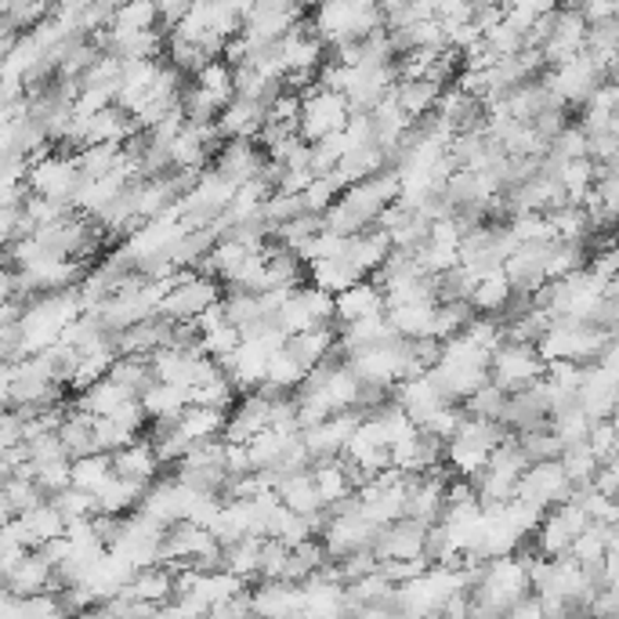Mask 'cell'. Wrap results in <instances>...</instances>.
Here are the masks:
<instances>
[{"instance_id":"db71d44e","label":"cell","mask_w":619,"mask_h":619,"mask_svg":"<svg viewBox=\"0 0 619 619\" xmlns=\"http://www.w3.org/2000/svg\"><path fill=\"white\" fill-rule=\"evenodd\" d=\"M224 471H229V478H246V475H254L251 449H246V446H232V442H224Z\"/></svg>"},{"instance_id":"603a6c76","label":"cell","mask_w":619,"mask_h":619,"mask_svg":"<svg viewBox=\"0 0 619 619\" xmlns=\"http://www.w3.org/2000/svg\"><path fill=\"white\" fill-rule=\"evenodd\" d=\"M15 522L22 529V536L29 539L33 550H40L44 544H51V539H62L65 529H70L65 525V518L54 511L51 500H44V503H37V508H29L26 514H19Z\"/></svg>"},{"instance_id":"4316f807","label":"cell","mask_w":619,"mask_h":619,"mask_svg":"<svg viewBox=\"0 0 619 619\" xmlns=\"http://www.w3.org/2000/svg\"><path fill=\"white\" fill-rule=\"evenodd\" d=\"M312 475H315V486H319V497L326 508H337V503L352 500L359 493L352 475H348L344 460H323V464L312 468Z\"/></svg>"},{"instance_id":"d4e9b609","label":"cell","mask_w":619,"mask_h":619,"mask_svg":"<svg viewBox=\"0 0 619 619\" xmlns=\"http://www.w3.org/2000/svg\"><path fill=\"white\" fill-rule=\"evenodd\" d=\"M182 435L189 438L193 446H204V442H221L224 432H229V413L224 410H214V406H189L182 413Z\"/></svg>"},{"instance_id":"7402d4cb","label":"cell","mask_w":619,"mask_h":619,"mask_svg":"<svg viewBox=\"0 0 619 619\" xmlns=\"http://www.w3.org/2000/svg\"><path fill=\"white\" fill-rule=\"evenodd\" d=\"M128 594H131V598L145 602V605H156V609H163V605H171L178 598V572L167 569V566L142 569L138 576L131 580Z\"/></svg>"},{"instance_id":"9c48e42d","label":"cell","mask_w":619,"mask_h":619,"mask_svg":"<svg viewBox=\"0 0 619 619\" xmlns=\"http://www.w3.org/2000/svg\"><path fill=\"white\" fill-rule=\"evenodd\" d=\"M305 11L298 4H283V0H262V4H246L243 19V37L254 44H279L294 33Z\"/></svg>"},{"instance_id":"8d00e7d4","label":"cell","mask_w":619,"mask_h":619,"mask_svg":"<svg viewBox=\"0 0 619 619\" xmlns=\"http://www.w3.org/2000/svg\"><path fill=\"white\" fill-rule=\"evenodd\" d=\"M511 298H514L511 279L503 276V272H493V276H486L475 287V294H471V305H475L478 315H493V319H497V315L511 305Z\"/></svg>"},{"instance_id":"1f68e13d","label":"cell","mask_w":619,"mask_h":619,"mask_svg":"<svg viewBox=\"0 0 619 619\" xmlns=\"http://www.w3.org/2000/svg\"><path fill=\"white\" fill-rule=\"evenodd\" d=\"M145 489L149 486H138V482H128V478H120V475H112L102 489H98V511L102 514H134L142 508V497H145Z\"/></svg>"},{"instance_id":"681fc988","label":"cell","mask_w":619,"mask_h":619,"mask_svg":"<svg viewBox=\"0 0 619 619\" xmlns=\"http://www.w3.org/2000/svg\"><path fill=\"white\" fill-rule=\"evenodd\" d=\"M70 449L62 446L59 435H44L37 442H29V464L33 468H51V464H70Z\"/></svg>"},{"instance_id":"e0dca14e","label":"cell","mask_w":619,"mask_h":619,"mask_svg":"<svg viewBox=\"0 0 619 619\" xmlns=\"http://www.w3.org/2000/svg\"><path fill=\"white\" fill-rule=\"evenodd\" d=\"M396 402L402 410H406V416L416 424V427H424L427 421H435L438 413H442L446 406H453L442 391L435 388V380L432 377H413V380H402V385L396 388Z\"/></svg>"},{"instance_id":"ee69618b","label":"cell","mask_w":619,"mask_h":619,"mask_svg":"<svg viewBox=\"0 0 619 619\" xmlns=\"http://www.w3.org/2000/svg\"><path fill=\"white\" fill-rule=\"evenodd\" d=\"M308 380V369L298 363V359H290V352L283 348L279 355H272V363H268V380L265 385L279 388L283 396H294V391Z\"/></svg>"},{"instance_id":"7bdbcfd3","label":"cell","mask_w":619,"mask_h":619,"mask_svg":"<svg viewBox=\"0 0 619 619\" xmlns=\"http://www.w3.org/2000/svg\"><path fill=\"white\" fill-rule=\"evenodd\" d=\"M518 446L525 449L529 464H550V460L566 457V442L555 435V427H544V432H529V435H514Z\"/></svg>"},{"instance_id":"11a10c76","label":"cell","mask_w":619,"mask_h":619,"mask_svg":"<svg viewBox=\"0 0 619 619\" xmlns=\"http://www.w3.org/2000/svg\"><path fill=\"white\" fill-rule=\"evenodd\" d=\"M594 486H598V493H605V497H619V457L609 460V464H602Z\"/></svg>"},{"instance_id":"4dcf8cb0","label":"cell","mask_w":619,"mask_h":619,"mask_svg":"<svg viewBox=\"0 0 619 619\" xmlns=\"http://www.w3.org/2000/svg\"><path fill=\"white\" fill-rule=\"evenodd\" d=\"M276 493H279V500H283L287 508L294 511V514H301V518H312V514L326 511V503L319 497V486H315L312 471H301V475L287 478Z\"/></svg>"},{"instance_id":"83f0119b","label":"cell","mask_w":619,"mask_h":619,"mask_svg":"<svg viewBox=\"0 0 619 619\" xmlns=\"http://www.w3.org/2000/svg\"><path fill=\"white\" fill-rule=\"evenodd\" d=\"M95 416H87L81 410H70L65 413V421L59 427V438L62 446L70 449L73 460H84V457H95L98 453V432H95Z\"/></svg>"},{"instance_id":"e575fe53","label":"cell","mask_w":619,"mask_h":619,"mask_svg":"<svg viewBox=\"0 0 619 619\" xmlns=\"http://www.w3.org/2000/svg\"><path fill=\"white\" fill-rule=\"evenodd\" d=\"M446 87H438L432 81H399L396 87V98H399V106L402 112L416 123V120H424V117H432V112L438 109V98H442Z\"/></svg>"},{"instance_id":"ba28073f","label":"cell","mask_w":619,"mask_h":619,"mask_svg":"<svg viewBox=\"0 0 619 619\" xmlns=\"http://www.w3.org/2000/svg\"><path fill=\"white\" fill-rule=\"evenodd\" d=\"M569 497H572V478L566 475L561 460L533 464L522 478H518V493H514V500L533 503V508H539L544 514L561 508V503H569Z\"/></svg>"},{"instance_id":"f6af8a7d","label":"cell","mask_w":619,"mask_h":619,"mask_svg":"<svg viewBox=\"0 0 619 619\" xmlns=\"http://www.w3.org/2000/svg\"><path fill=\"white\" fill-rule=\"evenodd\" d=\"M508 402H511V396H503V391L493 385L482 388V391H475V396H471L468 402H464V410H468V416H478V421H503V410H508Z\"/></svg>"},{"instance_id":"f907efd6","label":"cell","mask_w":619,"mask_h":619,"mask_svg":"<svg viewBox=\"0 0 619 619\" xmlns=\"http://www.w3.org/2000/svg\"><path fill=\"white\" fill-rule=\"evenodd\" d=\"M301 214H305V204H301V196H290V193H272L268 196V204L262 207V218L272 224V229L301 218Z\"/></svg>"},{"instance_id":"ab89813d","label":"cell","mask_w":619,"mask_h":619,"mask_svg":"<svg viewBox=\"0 0 619 619\" xmlns=\"http://www.w3.org/2000/svg\"><path fill=\"white\" fill-rule=\"evenodd\" d=\"M51 503H54V511L65 518V525H73V522H95V518L102 514V511H98V497H95V493H84V489H76V486L54 493Z\"/></svg>"},{"instance_id":"8992f818","label":"cell","mask_w":619,"mask_h":619,"mask_svg":"<svg viewBox=\"0 0 619 619\" xmlns=\"http://www.w3.org/2000/svg\"><path fill=\"white\" fill-rule=\"evenodd\" d=\"M547 374V363L533 344H503L493 355L489 380L497 385L503 396H522V391L536 388Z\"/></svg>"},{"instance_id":"f35d334b","label":"cell","mask_w":619,"mask_h":619,"mask_svg":"<svg viewBox=\"0 0 619 619\" xmlns=\"http://www.w3.org/2000/svg\"><path fill=\"white\" fill-rule=\"evenodd\" d=\"M112 33H149L160 29V4L153 0H138V4H120L117 19H112Z\"/></svg>"},{"instance_id":"2e32d148","label":"cell","mask_w":619,"mask_h":619,"mask_svg":"<svg viewBox=\"0 0 619 619\" xmlns=\"http://www.w3.org/2000/svg\"><path fill=\"white\" fill-rule=\"evenodd\" d=\"M427 377L435 380V388L442 391V396L449 402H457V406H464V402L475 396V391H482L489 385V369L482 366H464V363H449V359H442L435 369H427Z\"/></svg>"},{"instance_id":"bcb514c9","label":"cell","mask_w":619,"mask_h":619,"mask_svg":"<svg viewBox=\"0 0 619 619\" xmlns=\"http://www.w3.org/2000/svg\"><path fill=\"white\" fill-rule=\"evenodd\" d=\"M33 555V547H29V539L22 536V529L19 522L11 518V522H4V536H0V569L11 572L19 566V561H26Z\"/></svg>"},{"instance_id":"816d5d0a","label":"cell","mask_w":619,"mask_h":619,"mask_svg":"<svg viewBox=\"0 0 619 619\" xmlns=\"http://www.w3.org/2000/svg\"><path fill=\"white\" fill-rule=\"evenodd\" d=\"M337 199H341V189L333 185V178H315V182L308 185V193L301 196V204H305V214L323 218V214L330 210Z\"/></svg>"},{"instance_id":"cb8c5ba5","label":"cell","mask_w":619,"mask_h":619,"mask_svg":"<svg viewBox=\"0 0 619 619\" xmlns=\"http://www.w3.org/2000/svg\"><path fill=\"white\" fill-rule=\"evenodd\" d=\"M363 272L355 268V262L348 257V251L341 257H330V262H315L308 265V283L326 290V294H344V290H352L355 283H363Z\"/></svg>"},{"instance_id":"6f0895ef","label":"cell","mask_w":619,"mask_h":619,"mask_svg":"<svg viewBox=\"0 0 619 619\" xmlns=\"http://www.w3.org/2000/svg\"><path fill=\"white\" fill-rule=\"evenodd\" d=\"M616 457H619V427H616Z\"/></svg>"},{"instance_id":"30bf717a","label":"cell","mask_w":619,"mask_h":619,"mask_svg":"<svg viewBox=\"0 0 619 619\" xmlns=\"http://www.w3.org/2000/svg\"><path fill=\"white\" fill-rule=\"evenodd\" d=\"M81 182H84V174H81V167H76V156H70V153H51L29 167L33 196H44V199H70L73 204Z\"/></svg>"},{"instance_id":"44dd1931","label":"cell","mask_w":619,"mask_h":619,"mask_svg":"<svg viewBox=\"0 0 619 619\" xmlns=\"http://www.w3.org/2000/svg\"><path fill=\"white\" fill-rule=\"evenodd\" d=\"M112 468H117L120 478L128 482H138V486H153L156 478H160V457H156V449L149 438H142V442H134L128 449H120L117 457H112Z\"/></svg>"},{"instance_id":"ac0fdd59","label":"cell","mask_w":619,"mask_h":619,"mask_svg":"<svg viewBox=\"0 0 619 619\" xmlns=\"http://www.w3.org/2000/svg\"><path fill=\"white\" fill-rule=\"evenodd\" d=\"M380 315H388V298L374 279H363V283H355L352 290L337 294V326L380 319Z\"/></svg>"},{"instance_id":"7a4b0ae2","label":"cell","mask_w":619,"mask_h":619,"mask_svg":"<svg viewBox=\"0 0 619 619\" xmlns=\"http://www.w3.org/2000/svg\"><path fill=\"white\" fill-rule=\"evenodd\" d=\"M315 37L330 48H344V44H363L374 33L385 29V11L374 4H359V0H337V4H323L312 11Z\"/></svg>"},{"instance_id":"5b68a950","label":"cell","mask_w":619,"mask_h":619,"mask_svg":"<svg viewBox=\"0 0 619 619\" xmlns=\"http://www.w3.org/2000/svg\"><path fill=\"white\" fill-rule=\"evenodd\" d=\"M544 84L550 87V95H555L561 106L572 109V112H580L583 106L591 102L594 92H598L602 84H609V76L602 73V65L594 62L587 51H583L580 59L547 70L544 73Z\"/></svg>"},{"instance_id":"52a82bcc","label":"cell","mask_w":619,"mask_h":619,"mask_svg":"<svg viewBox=\"0 0 619 619\" xmlns=\"http://www.w3.org/2000/svg\"><path fill=\"white\" fill-rule=\"evenodd\" d=\"M276 323L294 337V333H308L319 330V326H337V298L326 294V290L305 283L301 290L290 294V301L279 308Z\"/></svg>"},{"instance_id":"d590c367","label":"cell","mask_w":619,"mask_h":619,"mask_svg":"<svg viewBox=\"0 0 619 619\" xmlns=\"http://www.w3.org/2000/svg\"><path fill=\"white\" fill-rule=\"evenodd\" d=\"M298 438H301V435H283V432H276V427H268V432L257 435L254 442L246 446V449H251L254 475H257V471H272L279 460H283L290 449L298 446Z\"/></svg>"},{"instance_id":"277c9868","label":"cell","mask_w":619,"mask_h":619,"mask_svg":"<svg viewBox=\"0 0 619 619\" xmlns=\"http://www.w3.org/2000/svg\"><path fill=\"white\" fill-rule=\"evenodd\" d=\"M221 298H224V290L218 279H207V276H199L196 268H189V272L174 276V287H171V294L163 298L160 315L167 323H196L199 315L218 305Z\"/></svg>"},{"instance_id":"9a60e30c","label":"cell","mask_w":619,"mask_h":619,"mask_svg":"<svg viewBox=\"0 0 619 619\" xmlns=\"http://www.w3.org/2000/svg\"><path fill=\"white\" fill-rule=\"evenodd\" d=\"M580 406L594 424L616 421V413H619V380L609 374V369L587 366V374H583V388H580Z\"/></svg>"},{"instance_id":"7c38bea8","label":"cell","mask_w":619,"mask_h":619,"mask_svg":"<svg viewBox=\"0 0 619 619\" xmlns=\"http://www.w3.org/2000/svg\"><path fill=\"white\" fill-rule=\"evenodd\" d=\"M272 399H265L262 391L254 396H243L235 402V410L229 413V432H224V442L232 446H251L257 435L272 427Z\"/></svg>"},{"instance_id":"6da1fadb","label":"cell","mask_w":619,"mask_h":619,"mask_svg":"<svg viewBox=\"0 0 619 619\" xmlns=\"http://www.w3.org/2000/svg\"><path fill=\"white\" fill-rule=\"evenodd\" d=\"M84 315V298L81 287L76 290H62V294H44L33 305L22 312V344H26V355H40L54 348L65 337V330Z\"/></svg>"},{"instance_id":"f546056e","label":"cell","mask_w":619,"mask_h":619,"mask_svg":"<svg viewBox=\"0 0 619 619\" xmlns=\"http://www.w3.org/2000/svg\"><path fill=\"white\" fill-rule=\"evenodd\" d=\"M109 380L112 385H120L128 396L134 399H145L156 385V374L149 366V359H138V355H120L117 363L109 369Z\"/></svg>"},{"instance_id":"ffe728a7","label":"cell","mask_w":619,"mask_h":619,"mask_svg":"<svg viewBox=\"0 0 619 619\" xmlns=\"http://www.w3.org/2000/svg\"><path fill=\"white\" fill-rule=\"evenodd\" d=\"M337 344H341V330H337V326H319V330L290 337L287 352H290V359H298V363L312 374L315 366H323L326 359L337 352Z\"/></svg>"},{"instance_id":"d6a6232c","label":"cell","mask_w":619,"mask_h":619,"mask_svg":"<svg viewBox=\"0 0 619 619\" xmlns=\"http://www.w3.org/2000/svg\"><path fill=\"white\" fill-rule=\"evenodd\" d=\"M145 413H149V424L156 421H167V424H178L182 421V413L193 406V399H189L185 388H174V385H153L149 396L142 399Z\"/></svg>"},{"instance_id":"5bb4252c","label":"cell","mask_w":619,"mask_h":619,"mask_svg":"<svg viewBox=\"0 0 619 619\" xmlns=\"http://www.w3.org/2000/svg\"><path fill=\"white\" fill-rule=\"evenodd\" d=\"M265 163H268V153L257 142H224L218 160H214V171L229 178L232 185H246L265 174Z\"/></svg>"},{"instance_id":"60d3db41","label":"cell","mask_w":619,"mask_h":619,"mask_svg":"<svg viewBox=\"0 0 619 619\" xmlns=\"http://www.w3.org/2000/svg\"><path fill=\"white\" fill-rule=\"evenodd\" d=\"M117 475L112 468V457L109 453H95V457H84V460H73V486L84 489V493H95L106 486V482Z\"/></svg>"},{"instance_id":"7dc6e473","label":"cell","mask_w":619,"mask_h":619,"mask_svg":"<svg viewBox=\"0 0 619 619\" xmlns=\"http://www.w3.org/2000/svg\"><path fill=\"white\" fill-rule=\"evenodd\" d=\"M243 344V333L235 330V326H221V330H210L204 333V355L214 359V363H229V359L235 355V348Z\"/></svg>"},{"instance_id":"74e56055","label":"cell","mask_w":619,"mask_h":619,"mask_svg":"<svg viewBox=\"0 0 619 619\" xmlns=\"http://www.w3.org/2000/svg\"><path fill=\"white\" fill-rule=\"evenodd\" d=\"M48 497H44V489L37 486L33 478H4V489H0V508H4V522H11V518L26 514L29 508H37V503H44Z\"/></svg>"},{"instance_id":"f5cc1de1","label":"cell","mask_w":619,"mask_h":619,"mask_svg":"<svg viewBox=\"0 0 619 619\" xmlns=\"http://www.w3.org/2000/svg\"><path fill=\"white\" fill-rule=\"evenodd\" d=\"M587 446H591V453L598 457V464H609V460H616V424L612 421L594 424Z\"/></svg>"},{"instance_id":"3957f363","label":"cell","mask_w":619,"mask_h":619,"mask_svg":"<svg viewBox=\"0 0 619 619\" xmlns=\"http://www.w3.org/2000/svg\"><path fill=\"white\" fill-rule=\"evenodd\" d=\"M305 106H301V138L308 145H319L333 134H341L352 120V106H348L344 95L337 92H326V87L315 81L312 87L301 92Z\"/></svg>"},{"instance_id":"484cf974","label":"cell","mask_w":619,"mask_h":619,"mask_svg":"<svg viewBox=\"0 0 619 619\" xmlns=\"http://www.w3.org/2000/svg\"><path fill=\"white\" fill-rule=\"evenodd\" d=\"M262 555H265V539L246 536L240 544L224 547V572L251 587L254 580H262Z\"/></svg>"},{"instance_id":"9f6ffc18","label":"cell","mask_w":619,"mask_h":619,"mask_svg":"<svg viewBox=\"0 0 619 619\" xmlns=\"http://www.w3.org/2000/svg\"><path fill=\"white\" fill-rule=\"evenodd\" d=\"M598 366H602V369H609V374L619 380V337H612V341H609V348H605V355L598 359Z\"/></svg>"},{"instance_id":"836d02e7","label":"cell","mask_w":619,"mask_h":619,"mask_svg":"<svg viewBox=\"0 0 619 619\" xmlns=\"http://www.w3.org/2000/svg\"><path fill=\"white\" fill-rule=\"evenodd\" d=\"M131 399H134V396H128V391H123L120 385H112V380L106 377L102 385H95L92 391L76 396V399H73V410H81V413L98 416V421H102V416H117L123 406H128Z\"/></svg>"},{"instance_id":"f1b7e54d","label":"cell","mask_w":619,"mask_h":619,"mask_svg":"<svg viewBox=\"0 0 619 619\" xmlns=\"http://www.w3.org/2000/svg\"><path fill=\"white\" fill-rule=\"evenodd\" d=\"M435 315H438L435 301H424V305L388 308V323L396 326V333L406 337V341H424V337H435Z\"/></svg>"},{"instance_id":"8fae6325","label":"cell","mask_w":619,"mask_h":619,"mask_svg":"<svg viewBox=\"0 0 619 619\" xmlns=\"http://www.w3.org/2000/svg\"><path fill=\"white\" fill-rule=\"evenodd\" d=\"M374 555L380 561H421L427 558V529L413 518H402V522L380 529Z\"/></svg>"},{"instance_id":"c3c4849f","label":"cell","mask_w":619,"mask_h":619,"mask_svg":"<svg viewBox=\"0 0 619 619\" xmlns=\"http://www.w3.org/2000/svg\"><path fill=\"white\" fill-rule=\"evenodd\" d=\"M547 156H555L558 163H572V160H583L587 156V134H583L580 123H572L569 131H561L555 142H550Z\"/></svg>"},{"instance_id":"4fadbf2b","label":"cell","mask_w":619,"mask_h":619,"mask_svg":"<svg viewBox=\"0 0 619 619\" xmlns=\"http://www.w3.org/2000/svg\"><path fill=\"white\" fill-rule=\"evenodd\" d=\"M4 591L15 598H37V594H59V572L40 550H33L26 561L4 572Z\"/></svg>"},{"instance_id":"b9f144b4","label":"cell","mask_w":619,"mask_h":619,"mask_svg":"<svg viewBox=\"0 0 619 619\" xmlns=\"http://www.w3.org/2000/svg\"><path fill=\"white\" fill-rule=\"evenodd\" d=\"M193 84H199L207 95L218 98V102H221L224 109H229V106L235 102V70H232V65L224 62V59H214V62L207 65V70L196 76Z\"/></svg>"},{"instance_id":"d6986e66","label":"cell","mask_w":619,"mask_h":619,"mask_svg":"<svg viewBox=\"0 0 619 619\" xmlns=\"http://www.w3.org/2000/svg\"><path fill=\"white\" fill-rule=\"evenodd\" d=\"M268 123V109L257 102H246V98H235V102L221 112L218 131L224 134V142H257L262 138Z\"/></svg>"}]
</instances>
